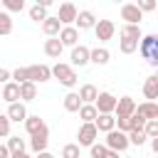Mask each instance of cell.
I'll return each instance as SVG.
<instances>
[{"label":"cell","instance_id":"cell-43","mask_svg":"<svg viewBox=\"0 0 158 158\" xmlns=\"http://www.w3.org/2000/svg\"><path fill=\"white\" fill-rule=\"evenodd\" d=\"M0 158H10V148L0 143Z\"/></svg>","mask_w":158,"mask_h":158},{"label":"cell","instance_id":"cell-19","mask_svg":"<svg viewBox=\"0 0 158 158\" xmlns=\"http://www.w3.org/2000/svg\"><path fill=\"white\" fill-rule=\"evenodd\" d=\"M47 143H49V131H44V133H37V136H30V148H32L37 156L47 151Z\"/></svg>","mask_w":158,"mask_h":158},{"label":"cell","instance_id":"cell-27","mask_svg":"<svg viewBox=\"0 0 158 158\" xmlns=\"http://www.w3.org/2000/svg\"><path fill=\"white\" fill-rule=\"evenodd\" d=\"M79 118H81L84 123H94V121L99 118V111H96V106H94V104H84V106L79 109Z\"/></svg>","mask_w":158,"mask_h":158},{"label":"cell","instance_id":"cell-13","mask_svg":"<svg viewBox=\"0 0 158 158\" xmlns=\"http://www.w3.org/2000/svg\"><path fill=\"white\" fill-rule=\"evenodd\" d=\"M136 109H138V104L131 96H121L118 104H116V116H133Z\"/></svg>","mask_w":158,"mask_h":158},{"label":"cell","instance_id":"cell-36","mask_svg":"<svg viewBox=\"0 0 158 158\" xmlns=\"http://www.w3.org/2000/svg\"><path fill=\"white\" fill-rule=\"evenodd\" d=\"M118 49H121L123 54H133V52L138 49V42H133V40H121V42H118Z\"/></svg>","mask_w":158,"mask_h":158},{"label":"cell","instance_id":"cell-41","mask_svg":"<svg viewBox=\"0 0 158 158\" xmlns=\"http://www.w3.org/2000/svg\"><path fill=\"white\" fill-rule=\"evenodd\" d=\"M143 131H146V136H148V138H158V121H148Z\"/></svg>","mask_w":158,"mask_h":158},{"label":"cell","instance_id":"cell-4","mask_svg":"<svg viewBox=\"0 0 158 158\" xmlns=\"http://www.w3.org/2000/svg\"><path fill=\"white\" fill-rule=\"evenodd\" d=\"M96 136H99L96 123H81V126H79V131H77L79 146H86V148H91V146L96 143Z\"/></svg>","mask_w":158,"mask_h":158},{"label":"cell","instance_id":"cell-8","mask_svg":"<svg viewBox=\"0 0 158 158\" xmlns=\"http://www.w3.org/2000/svg\"><path fill=\"white\" fill-rule=\"evenodd\" d=\"M121 20H126V25H141L143 12L138 10L136 2H126V5H121Z\"/></svg>","mask_w":158,"mask_h":158},{"label":"cell","instance_id":"cell-48","mask_svg":"<svg viewBox=\"0 0 158 158\" xmlns=\"http://www.w3.org/2000/svg\"><path fill=\"white\" fill-rule=\"evenodd\" d=\"M0 10H2V0H0Z\"/></svg>","mask_w":158,"mask_h":158},{"label":"cell","instance_id":"cell-2","mask_svg":"<svg viewBox=\"0 0 158 158\" xmlns=\"http://www.w3.org/2000/svg\"><path fill=\"white\" fill-rule=\"evenodd\" d=\"M52 77H57L59 84L67 86V89H72V86L77 84V72H74V67H72V64H64V62H57V64L52 67Z\"/></svg>","mask_w":158,"mask_h":158},{"label":"cell","instance_id":"cell-14","mask_svg":"<svg viewBox=\"0 0 158 158\" xmlns=\"http://www.w3.org/2000/svg\"><path fill=\"white\" fill-rule=\"evenodd\" d=\"M27 116H30V114H27V109H25V104H22V101H17V104H10V106H7V118H10V121H15V123H20V121H22V123H25V121H27Z\"/></svg>","mask_w":158,"mask_h":158},{"label":"cell","instance_id":"cell-12","mask_svg":"<svg viewBox=\"0 0 158 158\" xmlns=\"http://www.w3.org/2000/svg\"><path fill=\"white\" fill-rule=\"evenodd\" d=\"M59 42L64 44V47H77V42H79V30L72 25V27H62V32H59Z\"/></svg>","mask_w":158,"mask_h":158},{"label":"cell","instance_id":"cell-26","mask_svg":"<svg viewBox=\"0 0 158 158\" xmlns=\"http://www.w3.org/2000/svg\"><path fill=\"white\" fill-rule=\"evenodd\" d=\"M109 59H111V52H109L106 47H94V49H91V62H94V64L104 67V64H109Z\"/></svg>","mask_w":158,"mask_h":158},{"label":"cell","instance_id":"cell-50","mask_svg":"<svg viewBox=\"0 0 158 158\" xmlns=\"http://www.w3.org/2000/svg\"><path fill=\"white\" fill-rule=\"evenodd\" d=\"M123 158H131V156H123Z\"/></svg>","mask_w":158,"mask_h":158},{"label":"cell","instance_id":"cell-6","mask_svg":"<svg viewBox=\"0 0 158 158\" xmlns=\"http://www.w3.org/2000/svg\"><path fill=\"white\" fill-rule=\"evenodd\" d=\"M116 104L118 99L111 94V91H99V99H96V111L99 114H116Z\"/></svg>","mask_w":158,"mask_h":158},{"label":"cell","instance_id":"cell-3","mask_svg":"<svg viewBox=\"0 0 158 158\" xmlns=\"http://www.w3.org/2000/svg\"><path fill=\"white\" fill-rule=\"evenodd\" d=\"M109 151H116V153H123L128 146H131V141H128V133H123V131H118V128H114L111 133H106V143H104Z\"/></svg>","mask_w":158,"mask_h":158},{"label":"cell","instance_id":"cell-33","mask_svg":"<svg viewBox=\"0 0 158 158\" xmlns=\"http://www.w3.org/2000/svg\"><path fill=\"white\" fill-rule=\"evenodd\" d=\"M146 138H148V136H146V131H138V128H133V131L128 133V141H131V146H138V148L146 143Z\"/></svg>","mask_w":158,"mask_h":158},{"label":"cell","instance_id":"cell-23","mask_svg":"<svg viewBox=\"0 0 158 158\" xmlns=\"http://www.w3.org/2000/svg\"><path fill=\"white\" fill-rule=\"evenodd\" d=\"M79 99H81V104H96V99H99L96 86H94V84H84V86H79Z\"/></svg>","mask_w":158,"mask_h":158},{"label":"cell","instance_id":"cell-15","mask_svg":"<svg viewBox=\"0 0 158 158\" xmlns=\"http://www.w3.org/2000/svg\"><path fill=\"white\" fill-rule=\"evenodd\" d=\"M25 131H27L30 136H37V133H44V131H49V128H47V123L35 114V116H27V121H25Z\"/></svg>","mask_w":158,"mask_h":158},{"label":"cell","instance_id":"cell-22","mask_svg":"<svg viewBox=\"0 0 158 158\" xmlns=\"http://www.w3.org/2000/svg\"><path fill=\"white\" fill-rule=\"evenodd\" d=\"M42 32L47 35V37H59V32H62V22L57 20V17H47L44 22H42Z\"/></svg>","mask_w":158,"mask_h":158},{"label":"cell","instance_id":"cell-46","mask_svg":"<svg viewBox=\"0 0 158 158\" xmlns=\"http://www.w3.org/2000/svg\"><path fill=\"white\" fill-rule=\"evenodd\" d=\"M104 158H118V153H116V151H106V156H104Z\"/></svg>","mask_w":158,"mask_h":158},{"label":"cell","instance_id":"cell-32","mask_svg":"<svg viewBox=\"0 0 158 158\" xmlns=\"http://www.w3.org/2000/svg\"><path fill=\"white\" fill-rule=\"evenodd\" d=\"M5 12H22L25 10V0H2Z\"/></svg>","mask_w":158,"mask_h":158},{"label":"cell","instance_id":"cell-44","mask_svg":"<svg viewBox=\"0 0 158 158\" xmlns=\"http://www.w3.org/2000/svg\"><path fill=\"white\" fill-rule=\"evenodd\" d=\"M151 148H153V153L158 156V138H151Z\"/></svg>","mask_w":158,"mask_h":158},{"label":"cell","instance_id":"cell-11","mask_svg":"<svg viewBox=\"0 0 158 158\" xmlns=\"http://www.w3.org/2000/svg\"><path fill=\"white\" fill-rule=\"evenodd\" d=\"M136 114L143 121H158V104L156 101H143V104H138Z\"/></svg>","mask_w":158,"mask_h":158},{"label":"cell","instance_id":"cell-49","mask_svg":"<svg viewBox=\"0 0 158 158\" xmlns=\"http://www.w3.org/2000/svg\"><path fill=\"white\" fill-rule=\"evenodd\" d=\"M156 77H158V69H156Z\"/></svg>","mask_w":158,"mask_h":158},{"label":"cell","instance_id":"cell-38","mask_svg":"<svg viewBox=\"0 0 158 158\" xmlns=\"http://www.w3.org/2000/svg\"><path fill=\"white\" fill-rule=\"evenodd\" d=\"M10 118L7 114H0V138H10Z\"/></svg>","mask_w":158,"mask_h":158},{"label":"cell","instance_id":"cell-37","mask_svg":"<svg viewBox=\"0 0 158 158\" xmlns=\"http://www.w3.org/2000/svg\"><path fill=\"white\" fill-rule=\"evenodd\" d=\"M12 81L15 84H27L30 79H27V67H17L15 72H12Z\"/></svg>","mask_w":158,"mask_h":158},{"label":"cell","instance_id":"cell-28","mask_svg":"<svg viewBox=\"0 0 158 158\" xmlns=\"http://www.w3.org/2000/svg\"><path fill=\"white\" fill-rule=\"evenodd\" d=\"M37 96V84L27 81V84H20V101H32Z\"/></svg>","mask_w":158,"mask_h":158},{"label":"cell","instance_id":"cell-45","mask_svg":"<svg viewBox=\"0 0 158 158\" xmlns=\"http://www.w3.org/2000/svg\"><path fill=\"white\" fill-rule=\"evenodd\" d=\"M10 158H32V156H30V153H12Z\"/></svg>","mask_w":158,"mask_h":158},{"label":"cell","instance_id":"cell-42","mask_svg":"<svg viewBox=\"0 0 158 158\" xmlns=\"http://www.w3.org/2000/svg\"><path fill=\"white\" fill-rule=\"evenodd\" d=\"M7 81H12V72H7V69H2V67H0V84L5 86Z\"/></svg>","mask_w":158,"mask_h":158},{"label":"cell","instance_id":"cell-18","mask_svg":"<svg viewBox=\"0 0 158 158\" xmlns=\"http://www.w3.org/2000/svg\"><path fill=\"white\" fill-rule=\"evenodd\" d=\"M94 123H96V128H99L101 133H111V131L116 128V116H114V114H99V118H96Z\"/></svg>","mask_w":158,"mask_h":158},{"label":"cell","instance_id":"cell-5","mask_svg":"<svg viewBox=\"0 0 158 158\" xmlns=\"http://www.w3.org/2000/svg\"><path fill=\"white\" fill-rule=\"evenodd\" d=\"M27 79L32 84L49 81L52 79V67H47V64H32V67H27Z\"/></svg>","mask_w":158,"mask_h":158},{"label":"cell","instance_id":"cell-9","mask_svg":"<svg viewBox=\"0 0 158 158\" xmlns=\"http://www.w3.org/2000/svg\"><path fill=\"white\" fill-rule=\"evenodd\" d=\"M114 32H116V25H114L111 20H99L96 27H94V35H96L99 42H109V40L114 37Z\"/></svg>","mask_w":158,"mask_h":158},{"label":"cell","instance_id":"cell-40","mask_svg":"<svg viewBox=\"0 0 158 158\" xmlns=\"http://www.w3.org/2000/svg\"><path fill=\"white\" fill-rule=\"evenodd\" d=\"M136 5H138L141 12H153V10H156V0H138Z\"/></svg>","mask_w":158,"mask_h":158},{"label":"cell","instance_id":"cell-51","mask_svg":"<svg viewBox=\"0 0 158 158\" xmlns=\"http://www.w3.org/2000/svg\"><path fill=\"white\" fill-rule=\"evenodd\" d=\"M0 94H2V89H0Z\"/></svg>","mask_w":158,"mask_h":158},{"label":"cell","instance_id":"cell-24","mask_svg":"<svg viewBox=\"0 0 158 158\" xmlns=\"http://www.w3.org/2000/svg\"><path fill=\"white\" fill-rule=\"evenodd\" d=\"M81 106H84V104H81V99H79V91H69V94L64 96V111H69V114H79Z\"/></svg>","mask_w":158,"mask_h":158},{"label":"cell","instance_id":"cell-16","mask_svg":"<svg viewBox=\"0 0 158 158\" xmlns=\"http://www.w3.org/2000/svg\"><path fill=\"white\" fill-rule=\"evenodd\" d=\"M96 17H94V12L91 10H79V15H77V30H91V27H96Z\"/></svg>","mask_w":158,"mask_h":158},{"label":"cell","instance_id":"cell-21","mask_svg":"<svg viewBox=\"0 0 158 158\" xmlns=\"http://www.w3.org/2000/svg\"><path fill=\"white\" fill-rule=\"evenodd\" d=\"M62 49H64V44L59 42V37H49V40H44V54H47V57L59 59Z\"/></svg>","mask_w":158,"mask_h":158},{"label":"cell","instance_id":"cell-17","mask_svg":"<svg viewBox=\"0 0 158 158\" xmlns=\"http://www.w3.org/2000/svg\"><path fill=\"white\" fill-rule=\"evenodd\" d=\"M2 101H7V104H17L20 101V84H15V81H7L5 86H2Z\"/></svg>","mask_w":158,"mask_h":158},{"label":"cell","instance_id":"cell-30","mask_svg":"<svg viewBox=\"0 0 158 158\" xmlns=\"http://www.w3.org/2000/svg\"><path fill=\"white\" fill-rule=\"evenodd\" d=\"M10 32H12V15L5 12V10H0V37H5Z\"/></svg>","mask_w":158,"mask_h":158},{"label":"cell","instance_id":"cell-31","mask_svg":"<svg viewBox=\"0 0 158 158\" xmlns=\"http://www.w3.org/2000/svg\"><path fill=\"white\" fill-rule=\"evenodd\" d=\"M47 17H49V15H47V7L37 5V2H35V5L30 7V20H35V22H44Z\"/></svg>","mask_w":158,"mask_h":158},{"label":"cell","instance_id":"cell-29","mask_svg":"<svg viewBox=\"0 0 158 158\" xmlns=\"http://www.w3.org/2000/svg\"><path fill=\"white\" fill-rule=\"evenodd\" d=\"M5 146L10 148V156H12V153H25V146H27V143H25V138H20V136H10Z\"/></svg>","mask_w":158,"mask_h":158},{"label":"cell","instance_id":"cell-1","mask_svg":"<svg viewBox=\"0 0 158 158\" xmlns=\"http://www.w3.org/2000/svg\"><path fill=\"white\" fill-rule=\"evenodd\" d=\"M138 54L158 69V35H143V40L138 42Z\"/></svg>","mask_w":158,"mask_h":158},{"label":"cell","instance_id":"cell-35","mask_svg":"<svg viewBox=\"0 0 158 158\" xmlns=\"http://www.w3.org/2000/svg\"><path fill=\"white\" fill-rule=\"evenodd\" d=\"M79 143H67L64 148H62V158H79Z\"/></svg>","mask_w":158,"mask_h":158},{"label":"cell","instance_id":"cell-7","mask_svg":"<svg viewBox=\"0 0 158 158\" xmlns=\"http://www.w3.org/2000/svg\"><path fill=\"white\" fill-rule=\"evenodd\" d=\"M77 15H79V10L74 7V2H62L59 12H57V20L62 22V27H72V22H77Z\"/></svg>","mask_w":158,"mask_h":158},{"label":"cell","instance_id":"cell-20","mask_svg":"<svg viewBox=\"0 0 158 158\" xmlns=\"http://www.w3.org/2000/svg\"><path fill=\"white\" fill-rule=\"evenodd\" d=\"M143 96H146V101H156L158 99V77L156 74H151L143 81Z\"/></svg>","mask_w":158,"mask_h":158},{"label":"cell","instance_id":"cell-10","mask_svg":"<svg viewBox=\"0 0 158 158\" xmlns=\"http://www.w3.org/2000/svg\"><path fill=\"white\" fill-rule=\"evenodd\" d=\"M91 62V49L84 44H77L72 49V67H86Z\"/></svg>","mask_w":158,"mask_h":158},{"label":"cell","instance_id":"cell-34","mask_svg":"<svg viewBox=\"0 0 158 158\" xmlns=\"http://www.w3.org/2000/svg\"><path fill=\"white\" fill-rule=\"evenodd\" d=\"M116 128L123 131V133H131L133 126H131V116H116Z\"/></svg>","mask_w":158,"mask_h":158},{"label":"cell","instance_id":"cell-39","mask_svg":"<svg viewBox=\"0 0 158 158\" xmlns=\"http://www.w3.org/2000/svg\"><path fill=\"white\" fill-rule=\"evenodd\" d=\"M106 151H109V148H106L104 143H94V146L89 148V156H91V158H104Z\"/></svg>","mask_w":158,"mask_h":158},{"label":"cell","instance_id":"cell-25","mask_svg":"<svg viewBox=\"0 0 158 158\" xmlns=\"http://www.w3.org/2000/svg\"><path fill=\"white\" fill-rule=\"evenodd\" d=\"M121 40H133V42H141V40H143L141 25H123V27H121Z\"/></svg>","mask_w":158,"mask_h":158},{"label":"cell","instance_id":"cell-47","mask_svg":"<svg viewBox=\"0 0 158 158\" xmlns=\"http://www.w3.org/2000/svg\"><path fill=\"white\" fill-rule=\"evenodd\" d=\"M37 158H54V156H52V153H47V151H44V153H40V156H37Z\"/></svg>","mask_w":158,"mask_h":158}]
</instances>
